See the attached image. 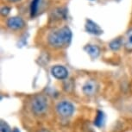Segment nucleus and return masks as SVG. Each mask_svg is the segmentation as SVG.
Returning a JSON list of instances; mask_svg holds the SVG:
<instances>
[{
	"instance_id": "f257e3e1",
	"label": "nucleus",
	"mask_w": 132,
	"mask_h": 132,
	"mask_svg": "<svg viewBox=\"0 0 132 132\" xmlns=\"http://www.w3.org/2000/svg\"><path fill=\"white\" fill-rule=\"evenodd\" d=\"M72 40V31L68 26L52 31L48 36L49 45L54 48L68 46Z\"/></svg>"
},
{
	"instance_id": "f8f14e48",
	"label": "nucleus",
	"mask_w": 132,
	"mask_h": 132,
	"mask_svg": "<svg viewBox=\"0 0 132 132\" xmlns=\"http://www.w3.org/2000/svg\"><path fill=\"white\" fill-rule=\"evenodd\" d=\"M125 48L128 49V50H132V29L129 30L126 34Z\"/></svg>"
},
{
	"instance_id": "9b49d317",
	"label": "nucleus",
	"mask_w": 132,
	"mask_h": 132,
	"mask_svg": "<svg viewBox=\"0 0 132 132\" xmlns=\"http://www.w3.org/2000/svg\"><path fill=\"white\" fill-rule=\"evenodd\" d=\"M104 114L102 112V111H98V114H97L95 120H94V124L98 127H100L104 124Z\"/></svg>"
},
{
	"instance_id": "2eb2a0df",
	"label": "nucleus",
	"mask_w": 132,
	"mask_h": 132,
	"mask_svg": "<svg viewBox=\"0 0 132 132\" xmlns=\"http://www.w3.org/2000/svg\"><path fill=\"white\" fill-rule=\"evenodd\" d=\"M7 1L10 2V3H16V2H19L21 0H7Z\"/></svg>"
},
{
	"instance_id": "6e6552de",
	"label": "nucleus",
	"mask_w": 132,
	"mask_h": 132,
	"mask_svg": "<svg viewBox=\"0 0 132 132\" xmlns=\"http://www.w3.org/2000/svg\"><path fill=\"white\" fill-rule=\"evenodd\" d=\"M84 49L93 59L97 58L100 54V48L96 45H87L85 47Z\"/></svg>"
},
{
	"instance_id": "39448f33",
	"label": "nucleus",
	"mask_w": 132,
	"mask_h": 132,
	"mask_svg": "<svg viewBox=\"0 0 132 132\" xmlns=\"http://www.w3.org/2000/svg\"><path fill=\"white\" fill-rule=\"evenodd\" d=\"M86 30L90 34L95 35V36H99L103 33L102 29L99 27L96 23H94L93 21H92L91 19H86V25H85Z\"/></svg>"
},
{
	"instance_id": "1a4fd4ad",
	"label": "nucleus",
	"mask_w": 132,
	"mask_h": 132,
	"mask_svg": "<svg viewBox=\"0 0 132 132\" xmlns=\"http://www.w3.org/2000/svg\"><path fill=\"white\" fill-rule=\"evenodd\" d=\"M42 3V0H31L30 5H29V12H30V16H36L39 11V6Z\"/></svg>"
},
{
	"instance_id": "9d476101",
	"label": "nucleus",
	"mask_w": 132,
	"mask_h": 132,
	"mask_svg": "<svg viewBox=\"0 0 132 132\" xmlns=\"http://www.w3.org/2000/svg\"><path fill=\"white\" fill-rule=\"evenodd\" d=\"M122 44H123V41H122L121 38H117L112 40L111 42H110L109 46L112 50H118L119 48H121Z\"/></svg>"
},
{
	"instance_id": "0eeeda50",
	"label": "nucleus",
	"mask_w": 132,
	"mask_h": 132,
	"mask_svg": "<svg viewBox=\"0 0 132 132\" xmlns=\"http://www.w3.org/2000/svg\"><path fill=\"white\" fill-rule=\"evenodd\" d=\"M97 90H98V86H97L96 82L93 80L86 81L83 86V93L88 96L95 94L97 93Z\"/></svg>"
},
{
	"instance_id": "20e7f679",
	"label": "nucleus",
	"mask_w": 132,
	"mask_h": 132,
	"mask_svg": "<svg viewBox=\"0 0 132 132\" xmlns=\"http://www.w3.org/2000/svg\"><path fill=\"white\" fill-rule=\"evenodd\" d=\"M7 26L11 29L17 30V29L24 28L25 23H24L23 19L21 18L20 16H12L7 20Z\"/></svg>"
},
{
	"instance_id": "f03ea898",
	"label": "nucleus",
	"mask_w": 132,
	"mask_h": 132,
	"mask_svg": "<svg viewBox=\"0 0 132 132\" xmlns=\"http://www.w3.org/2000/svg\"><path fill=\"white\" fill-rule=\"evenodd\" d=\"M32 111L36 115H42L48 110V101L47 98L42 95H37L34 97L31 101Z\"/></svg>"
},
{
	"instance_id": "ddd939ff",
	"label": "nucleus",
	"mask_w": 132,
	"mask_h": 132,
	"mask_svg": "<svg viewBox=\"0 0 132 132\" xmlns=\"http://www.w3.org/2000/svg\"><path fill=\"white\" fill-rule=\"evenodd\" d=\"M0 128H1V129H0V132H11L10 126L5 123V122H4V121H1Z\"/></svg>"
},
{
	"instance_id": "7ed1b4c3",
	"label": "nucleus",
	"mask_w": 132,
	"mask_h": 132,
	"mask_svg": "<svg viewBox=\"0 0 132 132\" xmlns=\"http://www.w3.org/2000/svg\"><path fill=\"white\" fill-rule=\"evenodd\" d=\"M56 111L60 116L63 118H68L71 117L74 112V107L70 102L68 101H62L57 104Z\"/></svg>"
},
{
	"instance_id": "a211bd4d",
	"label": "nucleus",
	"mask_w": 132,
	"mask_h": 132,
	"mask_svg": "<svg viewBox=\"0 0 132 132\" xmlns=\"http://www.w3.org/2000/svg\"><path fill=\"white\" fill-rule=\"evenodd\" d=\"M92 1H94V0H92Z\"/></svg>"
},
{
	"instance_id": "423d86ee",
	"label": "nucleus",
	"mask_w": 132,
	"mask_h": 132,
	"mask_svg": "<svg viewBox=\"0 0 132 132\" xmlns=\"http://www.w3.org/2000/svg\"><path fill=\"white\" fill-rule=\"evenodd\" d=\"M51 73L54 78L58 79H65L68 75L67 68L63 66H54L51 68Z\"/></svg>"
},
{
	"instance_id": "dca6fc26",
	"label": "nucleus",
	"mask_w": 132,
	"mask_h": 132,
	"mask_svg": "<svg viewBox=\"0 0 132 132\" xmlns=\"http://www.w3.org/2000/svg\"><path fill=\"white\" fill-rule=\"evenodd\" d=\"M11 132H19V130H18V129H17L16 128V129H14L13 130H12Z\"/></svg>"
},
{
	"instance_id": "4468645a",
	"label": "nucleus",
	"mask_w": 132,
	"mask_h": 132,
	"mask_svg": "<svg viewBox=\"0 0 132 132\" xmlns=\"http://www.w3.org/2000/svg\"><path fill=\"white\" fill-rule=\"evenodd\" d=\"M10 11H11V8L8 6H4L3 8L1 9V14L3 15L4 16H6L7 15L10 13Z\"/></svg>"
},
{
	"instance_id": "f3484780",
	"label": "nucleus",
	"mask_w": 132,
	"mask_h": 132,
	"mask_svg": "<svg viewBox=\"0 0 132 132\" xmlns=\"http://www.w3.org/2000/svg\"><path fill=\"white\" fill-rule=\"evenodd\" d=\"M40 132H49V131L47 130V129H42V130L40 131Z\"/></svg>"
}]
</instances>
